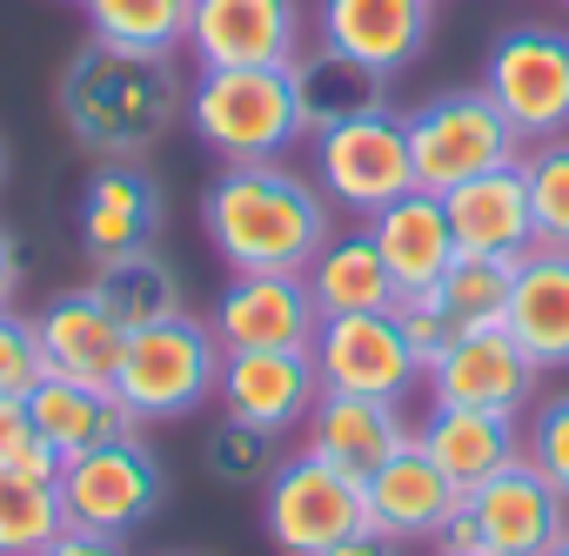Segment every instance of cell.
Here are the masks:
<instances>
[{
	"instance_id": "ffe728a7",
	"label": "cell",
	"mask_w": 569,
	"mask_h": 556,
	"mask_svg": "<svg viewBox=\"0 0 569 556\" xmlns=\"http://www.w3.org/2000/svg\"><path fill=\"white\" fill-rule=\"evenodd\" d=\"M362 496H369V523L389 529V536H402V543L436 536V529L456 516V503H462V489L429 463V449H422L416 436H409L382 469L362 476Z\"/></svg>"
},
{
	"instance_id": "9c48e42d",
	"label": "cell",
	"mask_w": 569,
	"mask_h": 556,
	"mask_svg": "<svg viewBox=\"0 0 569 556\" xmlns=\"http://www.w3.org/2000/svg\"><path fill=\"white\" fill-rule=\"evenodd\" d=\"M54 483H61L68 529L121 536L141 516H154V503H161V463H154V449H141V436H121V443L88 449V456H68Z\"/></svg>"
},
{
	"instance_id": "d6986e66",
	"label": "cell",
	"mask_w": 569,
	"mask_h": 556,
	"mask_svg": "<svg viewBox=\"0 0 569 556\" xmlns=\"http://www.w3.org/2000/svg\"><path fill=\"white\" fill-rule=\"evenodd\" d=\"M34 329H41V349H48V369H54V376L108 383V389H114V369H121L128 336H134V329H128L94 289H68V296H54V302L34 316Z\"/></svg>"
},
{
	"instance_id": "cb8c5ba5",
	"label": "cell",
	"mask_w": 569,
	"mask_h": 556,
	"mask_svg": "<svg viewBox=\"0 0 569 556\" xmlns=\"http://www.w3.org/2000/svg\"><path fill=\"white\" fill-rule=\"evenodd\" d=\"M28 409H34V429L54 443V456L68 463V456H88V449H101V443H121V436H134V416H128V403L108 389V383H74V376H41L34 383V396H28Z\"/></svg>"
},
{
	"instance_id": "ab89813d",
	"label": "cell",
	"mask_w": 569,
	"mask_h": 556,
	"mask_svg": "<svg viewBox=\"0 0 569 556\" xmlns=\"http://www.w3.org/2000/svg\"><path fill=\"white\" fill-rule=\"evenodd\" d=\"M329 556H409V543L402 536H389V529H376V523H362L356 536H342Z\"/></svg>"
},
{
	"instance_id": "603a6c76",
	"label": "cell",
	"mask_w": 569,
	"mask_h": 556,
	"mask_svg": "<svg viewBox=\"0 0 569 556\" xmlns=\"http://www.w3.org/2000/svg\"><path fill=\"white\" fill-rule=\"evenodd\" d=\"M416 443L429 449V463H436L462 496L482 489L489 476H502V469L522 456L516 416H502V409H449V403H436L429 423L416 429Z\"/></svg>"
},
{
	"instance_id": "4fadbf2b",
	"label": "cell",
	"mask_w": 569,
	"mask_h": 556,
	"mask_svg": "<svg viewBox=\"0 0 569 556\" xmlns=\"http://www.w3.org/2000/svg\"><path fill=\"white\" fill-rule=\"evenodd\" d=\"M422 376H429V396L449 403V409H502V416H516V409H529L542 369L509 336V322H496V329H462L449 342V356L429 363Z\"/></svg>"
},
{
	"instance_id": "9a60e30c",
	"label": "cell",
	"mask_w": 569,
	"mask_h": 556,
	"mask_svg": "<svg viewBox=\"0 0 569 556\" xmlns=\"http://www.w3.org/2000/svg\"><path fill=\"white\" fill-rule=\"evenodd\" d=\"M469 509L482 523V549L489 556H549L569 536V503L529 469V456H516L502 476L469 489Z\"/></svg>"
},
{
	"instance_id": "2e32d148",
	"label": "cell",
	"mask_w": 569,
	"mask_h": 556,
	"mask_svg": "<svg viewBox=\"0 0 569 556\" xmlns=\"http://www.w3.org/2000/svg\"><path fill=\"white\" fill-rule=\"evenodd\" d=\"M449 208V235H456V255H502V261H522L536 248V215H529V175L522 161H502L489 175H469L442 195Z\"/></svg>"
},
{
	"instance_id": "836d02e7",
	"label": "cell",
	"mask_w": 569,
	"mask_h": 556,
	"mask_svg": "<svg viewBox=\"0 0 569 556\" xmlns=\"http://www.w3.org/2000/svg\"><path fill=\"white\" fill-rule=\"evenodd\" d=\"M522 456H529V469H536L562 503H569V396L536 403L529 436H522Z\"/></svg>"
},
{
	"instance_id": "7402d4cb",
	"label": "cell",
	"mask_w": 569,
	"mask_h": 556,
	"mask_svg": "<svg viewBox=\"0 0 569 556\" xmlns=\"http://www.w3.org/2000/svg\"><path fill=\"white\" fill-rule=\"evenodd\" d=\"M161 235V188L148 168L134 161H101L81 188V241L94 261L108 255H134V248H154Z\"/></svg>"
},
{
	"instance_id": "44dd1931",
	"label": "cell",
	"mask_w": 569,
	"mask_h": 556,
	"mask_svg": "<svg viewBox=\"0 0 569 556\" xmlns=\"http://www.w3.org/2000/svg\"><path fill=\"white\" fill-rule=\"evenodd\" d=\"M369 235H376V248H382V261H389L396 296L436 289L442 268L456 261L449 208H442V195H429V188H409V195H396L389 208H376V215H369Z\"/></svg>"
},
{
	"instance_id": "4316f807",
	"label": "cell",
	"mask_w": 569,
	"mask_h": 556,
	"mask_svg": "<svg viewBox=\"0 0 569 556\" xmlns=\"http://www.w3.org/2000/svg\"><path fill=\"white\" fill-rule=\"evenodd\" d=\"M302 282H309V296H316V309H322V316L396 309V282H389V261H382V248H376L369 221H362V228H349V235H329V241H322V255L302 268Z\"/></svg>"
},
{
	"instance_id": "60d3db41",
	"label": "cell",
	"mask_w": 569,
	"mask_h": 556,
	"mask_svg": "<svg viewBox=\"0 0 569 556\" xmlns=\"http://www.w3.org/2000/svg\"><path fill=\"white\" fill-rule=\"evenodd\" d=\"M14 296H21V248L0 228V309H14Z\"/></svg>"
},
{
	"instance_id": "277c9868",
	"label": "cell",
	"mask_w": 569,
	"mask_h": 556,
	"mask_svg": "<svg viewBox=\"0 0 569 556\" xmlns=\"http://www.w3.org/2000/svg\"><path fill=\"white\" fill-rule=\"evenodd\" d=\"M221 383V342L208 322H194L188 309L154 322V329H134L128 336V356L114 369V396L128 403L134 423H174V416H194Z\"/></svg>"
},
{
	"instance_id": "74e56055",
	"label": "cell",
	"mask_w": 569,
	"mask_h": 556,
	"mask_svg": "<svg viewBox=\"0 0 569 556\" xmlns=\"http://www.w3.org/2000/svg\"><path fill=\"white\" fill-rule=\"evenodd\" d=\"M41 556H128V549H121V536H108V529H61Z\"/></svg>"
},
{
	"instance_id": "ac0fdd59",
	"label": "cell",
	"mask_w": 569,
	"mask_h": 556,
	"mask_svg": "<svg viewBox=\"0 0 569 556\" xmlns=\"http://www.w3.org/2000/svg\"><path fill=\"white\" fill-rule=\"evenodd\" d=\"M429 8L436 0H322L316 41L376 75H402L429 41Z\"/></svg>"
},
{
	"instance_id": "1f68e13d",
	"label": "cell",
	"mask_w": 569,
	"mask_h": 556,
	"mask_svg": "<svg viewBox=\"0 0 569 556\" xmlns=\"http://www.w3.org/2000/svg\"><path fill=\"white\" fill-rule=\"evenodd\" d=\"M529 175V215H536V248H562L569 255V135L536 141L522 155Z\"/></svg>"
},
{
	"instance_id": "8d00e7d4",
	"label": "cell",
	"mask_w": 569,
	"mask_h": 556,
	"mask_svg": "<svg viewBox=\"0 0 569 556\" xmlns=\"http://www.w3.org/2000/svg\"><path fill=\"white\" fill-rule=\"evenodd\" d=\"M48 376V349L41 329L14 309H0V396H34V383Z\"/></svg>"
},
{
	"instance_id": "3957f363",
	"label": "cell",
	"mask_w": 569,
	"mask_h": 556,
	"mask_svg": "<svg viewBox=\"0 0 569 556\" xmlns=\"http://www.w3.org/2000/svg\"><path fill=\"white\" fill-rule=\"evenodd\" d=\"M188 121L221 161H274L302 141L289 68H201L188 88Z\"/></svg>"
},
{
	"instance_id": "e0dca14e",
	"label": "cell",
	"mask_w": 569,
	"mask_h": 556,
	"mask_svg": "<svg viewBox=\"0 0 569 556\" xmlns=\"http://www.w3.org/2000/svg\"><path fill=\"white\" fill-rule=\"evenodd\" d=\"M409 416L402 403H382V396H342V389H322L309 423H302V449L329 469H349V476H369L382 469L402 443H409Z\"/></svg>"
},
{
	"instance_id": "e575fe53",
	"label": "cell",
	"mask_w": 569,
	"mask_h": 556,
	"mask_svg": "<svg viewBox=\"0 0 569 556\" xmlns=\"http://www.w3.org/2000/svg\"><path fill=\"white\" fill-rule=\"evenodd\" d=\"M0 469H21V476H61V456L54 443L34 429V409L28 396H0Z\"/></svg>"
},
{
	"instance_id": "7a4b0ae2",
	"label": "cell",
	"mask_w": 569,
	"mask_h": 556,
	"mask_svg": "<svg viewBox=\"0 0 569 556\" xmlns=\"http://www.w3.org/2000/svg\"><path fill=\"white\" fill-rule=\"evenodd\" d=\"M188 108V88L174 81L168 61L154 54H128L108 41H88L68 75H61V121L81 148L108 155V161H134L141 148H154L174 115Z\"/></svg>"
},
{
	"instance_id": "8992f818",
	"label": "cell",
	"mask_w": 569,
	"mask_h": 556,
	"mask_svg": "<svg viewBox=\"0 0 569 556\" xmlns=\"http://www.w3.org/2000/svg\"><path fill=\"white\" fill-rule=\"evenodd\" d=\"M261 523L281 556H329L342 536H356L369 523L362 476L329 469L302 449L289 463H274V476L261 483Z\"/></svg>"
},
{
	"instance_id": "484cf974",
	"label": "cell",
	"mask_w": 569,
	"mask_h": 556,
	"mask_svg": "<svg viewBox=\"0 0 569 556\" xmlns=\"http://www.w3.org/2000/svg\"><path fill=\"white\" fill-rule=\"evenodd\" d=\"M289 88H296V115H302V135H322V128H342L356 115H376L389 108V75L336 54V48H309L289 61Z\"/></svg>"
},
{
	"instance_id": "8fae6325",
	"label": "cell",
	"mask_w": 569,
	"mask_h": 556,
	"mask_svg": "<svg viewBox=\"0 0 569 556\" xmlns=\"http://www.w3.org/2000/svg\"><path fill=\"white\" fill-rule=\"evenodd\" d=\"M188 48L201 68H289L302 54L296 0H194Z\"/></svg>"
},
{
	"instance_id": "30bf717a",
	"label": "cell",
	"mask_w": 569,
	"mask_h": 556,
	"mask_svg": "<svg viewBox=\"0 0 569 556\" xmlns=\"http://www.w3.org/2000/svg\"><path fill=\"white\" fill-rule=\"evenodd\" d=\"M309 356H316L322 389H342V396H382V403H402V396L422 383V363L409 356V342H402V329H396L389 309L322 316Z\"/></svg>"
},
{
	"instance_id": "5b68a950",
	"label": "cell",
	"mask_w": 569,
	"mask_h": 556,
	"mask_svg": "<svg viewBox=\"0 0 569 556\" xmlns=\"http://www.w3.org/2000/svg\"><path fill=\"white\" fill-rule=\"evenodd\" d=\"M409 168H416V188L429 195H449L456 181L469 175H489L502 161H516V128L502 121V108L482 95V88H456V95H436L422 101L409 121Z\"/></svg>"
},
{
	"instance_id": "4dcf8cb0",
	"label": "cell",
	"mask_w": 569,
	"mask_h": 556,
	"mask_svg": "<svg viewBox=\"0 0 569 556\" xmlns=\"http://www.w3.org/2000/svg\"><path fill=\"white\" fill-rule=\"evenodd\" d=\"M509 289H516V261L502 255H456L436 282V302L462 322V329H496L509 322Z\"/></svg>"
},
{
	"instance_id": "ee69618b",
	"label": "cell",
	"mask_w": 569,
	"mask_h": 556,
	"mask_svg": "<svg viewBox=\"0 0 569 556\" xmlns=\"http://www.w3.org/2000/svg\"><path fill=\"white\" fill-rule=\"evenodd\" d=\"M562 8H569V0H562Z\"/></svg>"
},
{
	"instance_id": "6da1fadb",
	"label": "cell",
	"mask_w": 569,
	"mask_h": 556,
	"mask_svg": "<svg viewBox=\"0 0 569 556\" xmlns=\"http://www.w3.org/2000/svg\"><path fill=\"white\" fill-rule=\"evenodd\" d=\"M201 228L234 275H302L329 228V195L274 161H228L201 195Z\"/></svg>"
},
{
	"instance_id": "ba28073f",
	"label": "cell",
	"mask_w": 569,
	"mask_h": 556,
	"mask_svg": "<svg viewBox=\"0 0 569 556\" xmlns=\"http://www.w3.org/2000/svg\"><path fill=\"white\" fill-rule=\"evenodd\" d=\"M316 188L349 208L356 221H369L376 208H389L396 195L416 188V168H409V128L402 115L376 108V115H356L342 128H322L316 135Z\"/></svg>"
},
{
	"instance_id": "5bb4252c",
	"label": "cell",
	"mask_w": 569,
	"mask_h": 556,
	"mask_svg": "<svg viewBox=\"0 0 569 556\" xmlns=\"http://www.w3.org/2000/svg\"><path fill=\"white\" fill-rule=\"evenodd\" d=\"M221 349H309L322 309L302 275H234L208 316Z\"/></svg>"
},
{
	"instance_id": "f35d334b",
	"label": "cell",
	"mask_w": 569,
	"mask_h": 556,
	"mask_svg": "<svg viewBox=\"0 0 569 556\" xmlns=\"http://www.w3.org/2000/svg\"><path fill=\"white\" fill-rule=\"evenodd\" d=\"M436 549H449V556H469V549H482V523H476L469 496H462V503H456V516L436 529Z\"/></svg>"
},
{
	"instance_id": "83f0119b",
	"label": "cell",
	"mask_w": 569,
	"mask_h": 556,
	"mask_svg": "<svg viewBox=\"0 0 569 556\" xmlns=\"http://www.w3.org/2000/svg\"><path fill=\"white\" fill-rule=\"evenodd\" d=\"M128 329H154L168 316H181V275L154 255V248H134V255H108L94 268V282H88Z\"/></svg>"
},
{
	"instance_id": "7bdbcfd3",
	"label": "cell",
	"mask_w": 569,
	"mask_h": 556,
	"mask_svg": "<svg viewBox=\"0 0 569 556\" xmlns=\"http://www.w3.org/2000/svg\"><path fill=\"white\" fill-rule=\"evenodd\" d=\"M436 556H449V549H436ZM469 556H489V549H469Z\"/></svg>"
},
{
	"instance_id": "d590c367",
	"label": "cell",
	"mask_w": 569,
	"mask_h": 556,
	"mask_svg": "<svg viewBox=\"0 0 569 556\" xmlns=\"http://www.w3.org/2000/svg\"><path fill=\"white\" fill-rule=\"evenodd\" d=\"M396 329H402V342H409V356L429 369V363H442L449 356V342L462 336V322L436 302V289H422V296H396Z\"/></svg>"
},
{
	"instance_id": "f1b7e54d",
	"label": "cell",
	"mask_w": 569,
	"mask_h": 556,
	"mask_svg": "<svg viewBox=\"0 0 569 556\" xmlns=\"http://www.w3.org/2000/svg\"><path fill=\"white\" fill-rule=\"evenodd\" d=\"M88 8V34L128 54H154L174 61V48H188V14L194 0H81Z\"/></svg>"
},
{
	"instance_id": "b9f144b4",
	"label": "cell",
	"mask_w": 569,
	"mask_h": 556,
	"mask_svg": "<svg viewBox=\"0 0 569 556\" xmlns=\"http://www.w3.org/2000/svg\"><path fill=\"white\" fill-rule=\"evenodd\" d=\"M549 556H569V536H562V543H556V549H549Z\"/></svg>"
},
{
	"instance_id": "52a82bcc",
	"label": "cell",
	"mask_w": 569,
	"mask_h": 556,
	"mask_svg": "<svg viewBox=\"0 0 569 556\" xmlns=\"http://www.w3.org/2000/svg\"><path fill=\"white\" fill-rule=\"evenodd\" d=\"M482 95L502 108L522 148L569 135V34L562 28H509L482 61Z\"/></svg>"
},
{
	"instance_id": "7c38bea8",
	"label": "cell",
	"mask_w": 569,
	"mask_h": 556,
	"mask_svg": "<svg viewBox=\"0 0 569 556\" xmlns=\"http://www.w3.org/2000/svg\"><path fill=\"white\" fill-rule=\"evenodd\" d=\"M221 409L248 429H296L309 423L316 396H322V376H316V356L309 349H221V383H214Z\"/></svg>"
},
{
	"instance_id": "d6a6232c",
	"label": "cell",
	"mask_w": 569,
	"mask_h": 556,
	"mask_svg": "<svg viewBox=\"0 0 569 556\" xmlns=\"http://www.w3.org/2000/svg\"><path fill=\"white\" fill-rule=\"evenodd\" d=\"M274 436L268 429H248V423H214L208 429V469L221 476V483H234V489H248V483H268L274 476Z\"/></svg>"
},
{
	"instance_id": "d4e9b609",
	"label": "cell",
	"mask_w": 569,
	"mask_h": 556,
	"mask_svg": "<svg viewBox=\"0 0 569 556\" xmlns=\"http://www.w3.org/2000/svg\"><path fill=\"white\" fill-rule=\"evenodd\" d=\"M509 336L529 349L536 369H562L569 363V255L562 248H529L516 261Z\"/></svg>"
},
{
	"instance_id": "f546056e",
	"label": "cell",
	"mask_w": 569,
	"mask_h": 556,
	"mask_svg": "<svg viewBox=\"0 0 569 556\" xmlns=\"http://www.w3.org/2000/svg\"><path fill=\"white\" fill-rule=\"evenodd\" d=\"M61 529H68L61 483L0 469V556H41Z\"/></svg>"
}]
</instances>
